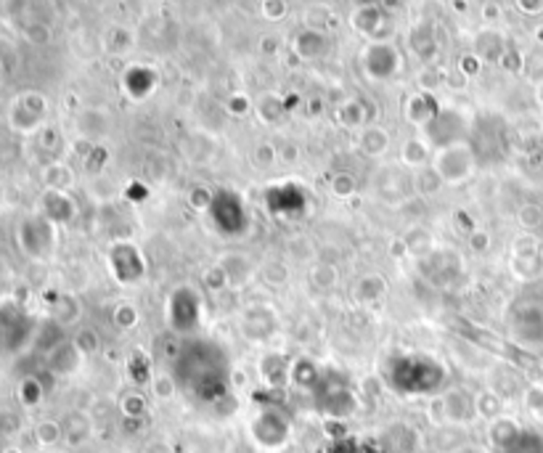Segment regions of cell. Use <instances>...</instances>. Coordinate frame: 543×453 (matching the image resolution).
I'll list each match as a JSON object with an SVG mask.
<instances>
[{"label":"cell","mask_w":543,"mask_h":453,"mask_svg":"<svg viewBox=\"0 0 543 453\" xmlns=\"http://www.w3.org/2000/svg\"><path fill=\"white\" fill-rule=\"evenodd\" d=\"M16 239H19L24 255H29L32 260H46L56 247V226L48 218L35 215V218H27L19 226Z\"/></svg>","instance_id":"1"},{"label":"cell","mask_w":543,"mask_h":453,"mask_svg":"<svg viewBox=\"0 0 543 453\" xmlns=\"http://www.w3.org/2000/svg\"><path fill=\"white\" fill-rule=\"evenodd\" d=\"M46 112H48L46 96H43V93L29 90V93L16 96V101L11 104L8 120H11V125H13L19 133H35V130L43 125Z\"/></svg>","instance_id":"2"},{"label":"cell","mask_w":543,"mask_h":453,"mask_svg":"<svg viewBox=\"0 0 543 453\" xmlns=\"http://www.w3.org/2000/svg\"><path fill=\"white\" fill-rule=\"evenodd\" d=\"M472 164H474V156H472L469 147H464V144H454V147H446L443 151H438L432 170L438 172V178H440L443 183H451V186H454V183H459V180H464L466 175L472 172Z\"/></svg>","instance_id":"3"},{"label":"cell","mask_w":543,"mask_h":453,"mask_svg":"<svg viewBox=\"0 0 543 453\" xmlns=\"http://www.w3.org/2000/svg\"><path fill=\"white\" fill-rule=\"evenodd\" d=\"M363 62H366L369 75L377 77V80H388V77L395 75L397 67H400L397 51L389 48L388 43H374V46H369L366 54H363Z\"/></svg>","instance_id":"4"},{"label":"cell","mask_w":543,"mask_h":453,"mask_svg":"<svg viewBox=\"0 0 543 453\" xmlns=\"http://www.w3.org/2000/svg\"><path fill=\"white\" fill-rule=\"evenodd\" d=\"M353 24H355V29H361L366 38H388L389 13H385V11L377 8V5H369V8L355 11Z\"/></svg>","instance_id":"5"},{"label":"cell","mask_w":543,"mask_h":453,"mask_svg":"<svg viewBox=\"0 0 543 453\" xmlns=\"http://www.w3.org/2000/svg\"><path fill=\"white\" fill-rule=\"evenodd\" d=\"M75 215V202L64 191H46L43 197V218H48L54 226L70 223Z\"/></svg>","instance_id":"6"},{"label":"cell","mask_w":543,"mask_h":453,"mask_svg":"<svg viewBox=\"0 0 543 453\" xmlns=\"http://www.w3.org/2000/svg\"><path fill=\"white\" fill-rule=\"evenodd\" d=\"M79 356H82V353L78 350V345L64 342V345H59V348H54V350H51L48 366H51V372H54V374L70 377V374H75V372H78Z\"/></svg>","instance_id":"7"},{"label":"cell","mask_w":543,"mask_h":453,"mask_svg":"<svg viewBox=\"0 0 543 453\" xmlns=\"http://www.w3.org/2000/svg\"><path fill=\"white\" fill-rule=\"evenodd\" d=\"M273 326H276V318L271 315V310H268V307H255V310L246 315V321H244L246 334H249V337H255V340L268 337V334L273 331Z\"/></svg>","instance_id":"8"},{"label":"cell","mask_w":543,"mask_h":453,"mask_svg":"<svg viewBox=\"0 0 543 453\" xmlns=\"http://www.w3.org/2000/svg\"><path fill=\"white\" fill-rule=\"evenodd\" d=\"M43 180H46L48 191H67V189L72 186L75 175H72V170H70L67 164H62V162H54V164H48V167H46V172H43Z\"/></svg>","instance_id":"9"},{"label":"cell","mask_w":543,"mask_h":453,"mask_svg":"<svg viewBox=\"0 0 543 453\" xmlns=\"http://www.w3.org/2000/svg\"><path fill=\"white\" fill-rule=\"evenodd\" d=\"M295 51H297V56H303V59H313V56H321L323 51H326V38L321 35V32H303V35H297V40H295Z\"/></svg>","instance_id":"10"},{"label":"cell","mask_w":543,"mask_h":453,"mask_svg":"<svg viewBox=\"0 0 543 453\" xmlns=\"http://www.w3.org/2000/svg\"><path fill=\"white\" fill-rule=\"evenodd\" d=\"M223 271H226V279H229L231 287H244L249 281V276H252V268H249V263L241 255L229 257L226 265H223Z\"/></svg>","instance_id":"11"},{"label":"cell","mask_w":543,"mask_h":453,"mask_svg":"<svg viewBox=\"0 0 543 453\" xmlns=\"http://www.w3.org/2000/svg\"><path fill=\"white\" fill-rule=\"evenodd\" d=\"M389 147V136L388 130H382V128H369L363 136H361V149L366 151L369 156H380V154H385Z\"/></svg>","instance_id":"12"},{"label":"cell","mask_w":543,"mask_h":453,"mask_svg":"<svg viewBox=\"0 0 543 453\" xmlns=\"http://www.w3.org/2000/svg\"><path fill=\"white\" fill-rule=\"evenodd\" d=\"M385 289H388L385 279H380V276H366V279H361V281L355 284V298L361 302H374L385 295Z\"/></svg>","instance_id":"13"},{"label":"cell","mask_w":543,"mask_h":453,"mask_svg":"<svg viewBox=\"0 0 543 453\" xmlns=\"http://www.w3.org/2000/svg\"><path fill=\"white\" fill-rule=\"evenodd\" d=\"M19 398H21L24 406H35V403H40V398H43V387H40V382L35 377L24 379V382L19 384Z\"/></svg>","instance_id":"14"},{"label":"cell","mask_w":543,"mask_h":453,"mask_svg":"<svg viewBox=\"0 0 543 453\" xmlns=\"http://www.w3.org/2000/svg\"><path fill=\"white\" fill-rule=\"evenodd\" d=\"M287 361L281 358V356H273V358H265L263 361V377H265V382H271V384H279L281 379H284V374H287Z\"/></svg>","instance_id":"15"},{"label":"cell","mask_w":543,"mask_h":453,"mask_svg":"<svg viewBox=\"0 0 543 453\" xmlns=\"http://www.w3.org/2000/svg\"><path fill=\"white\" fill-rule=\"evenodd\" d=\"M24 38H27L32 46H48V43H51V27L43 24V21H32V24H27Z\"/></svg>","instance_id":"16"},{"label":"cell","mask_w":543,"mask_h":453,"mask_svg":"<svg viewBox=\"0 0 543 453\" xmlns=\"http://www.w3.org/2000/svg\"><path fill=\"white\" fill-rule=\"evenodd\" d=\"M339 120H342L345 125H350V128L361 125V122L366 120L361 101H347V104H342V106H339Z\"/></svg>","instance_id":"17"},{"label":"cell","mask_w":543,"mask_h":453,"mask_svg":"<svg viewBox=\"0 0 543 453\" xmlns=\"http://www.w3.org/2000/svg\"><path fill=\"white\" fill-rule=\"evenodd\" d=\"M403 162H408V164H424L427 162V147L419 138H411L403 147Z\"/></svg>","instance_id":"18"},{"label":"cell","mask_w":543,"mask_h":453,"mask_svg":"<svg viewBox=\"0 0 543 453\" xmlns=\"http://www.w3.org/2000/svg\"><path fill=\"white\" fill-rule=\"evenodd\" d=\"M35 435H38V440H40L43 446H51V443H56V440H59L62 427H59L56 422H40V424H38V430H35Z\"/></svg>","instance_id":"19"},{"label":"cell","mask_w":543,"mask_h":453,"mask_svg":"<svg viewBox=\"0 0 543 453\" xmlns=\"http://www.w3.org/2000/svg\"><path fill=\"white\" fill-rule=\"evenodd\" d=\"M331 191H334L337 197H353V194H355V180H353V175H347V172L334 175Z\"/></svg>","instance_id":"20"},{"label":"cell","mask_w":543,"mask_h":453,"mask_svg":"<svg viewBox=\"0 0 543 453\" xmlns=\"http://www.w3.org/2000/svg\"><path fill=\"white\" fill-rule=\"evenodd\" d=\"M292 379H295L297 384H315V379H318V374H315V366L308 364V361L295 364V369H292Z\"/></svg>","instance_id":"21"},{"label":"cell","mask_w":543,"mask_h":453,"mask_svg":"<svg viewBox=\"0 0 543 453\" xmlns=\"http://www.w3.org/2000/svg\"><path fill=\"white\" fill-rule=\"evenodd\" d=\"M313 281H315V287L329 289V287L337 281V271H334V268H329V265H318V268L313 271Z\"/></svg>","instance_id":"22"},{"label":"cell","mask_w":543,"mask_h":453,"mask_svg":"<svg viewBox=\"0 0 543 453\" xmlns=\"http://www.w3.org/2000/svg\"><path fill=\"white\" fill-rule=\"evenodd\" d=\"M75 345H78L79 353H96L98 350V337L93 331H79Z\"/></svg>","instance_id":"23"},{"label":"cell","mask_w":543,"mask_h":453,"mask_svg":"<svg viewBox=\"0 0 543 453\" xmlns=\"http://www.w3.org/2000/svg\"><path fill=\"white\" fill-rule=\"evenodd\" d=\"M114 318H117V323H120V326H133V323L138 321V313H136L130 305H120Z\"/></svg>","instance_id":"24"},{"label":"cell","mask_w":543,"mask_h":453,"mask_svg":"<svg viewBox=\"0 0 543 453\" xmlns=\"http://www.w3.org/2000/svg\"><path fill=\"white\" fill-rule=\"evenodd\" d=\"M273 159H276V149H273L271 144H260V147L255 149V162H257L260 167L271 164Z\"/></svg>","instance_id":"25"},{"label":"cell","mask_w":543,"mask_h":453,"mask_svg":"<svg viewBox=\"0 0 543 453\" xmlns=\"http://www.w3.org/2000/svg\"><path fill=\"white\" fill-rule=\"evenodd\" d=\"M16 430H19V419H16V414L3 411V414H0V432H3V435H13Z\"/></svg>","instance_id":"26"},{"label":"cell","mask_w":543,"mask_h":453,"mask_svg":"<svg viewBox=\"0 0 543 453\" xmlns=\"http://www.w3.org/2000/svg\"><path fill=\"white\" fill-rule=\"evenodd\" d=\"M172 390H175V382L167 377V374H159V377L155 379V392L159 398H170Z\"/></svg>","instance_id":"27"},{"label":"cell","mask_w":543,"mask_h":453,"mask_svg":"<svg viewBox=\"0 0 543 453\" xmlns=\"http://www.w3.org/2000/svg\"><path fill=\"white\" fill-rule=\"evenodd\" d=\"M263 11H265L268 19H284L287 3H281V0H276V3H263Z\"/></svg>","instance_id":"28"},{"label":"cell","mask_w":543,"mask_h":453,"mask_svg":"<svg viewBox=\"0 0 543 453\" xmlns=\"http://www.w3.org/2000/svg\"><path fill=\"white\" fill-rule=\"evenodd\" d=\"M191 205H194L196 210L213 207V197H210V191H194V194H191Z\"/></svg>","instance_id":"29"},{"label":"cell","mask_w":543,"mask_h":453,"mask_svg":"<svg viewBox=\"0 0 543 453\" xmlns=\"http://www.w3.org/2000/svg\"><path fill=\"white\" fill-rule=\"evenodd\" d=\"M122 408H128V411H136V414H141V411H144V400H141L138 395H128V398L122 400Z\"/></svg>","instance_id":"30"},{"label":"cell","mask_w":543,"mask_h":453,"mask_svg":"<svg viewBox=\"0 0 543 453\" xmlns=\"http://www.w3.org/2000/svg\"><path fill=\"white\" fill-rule=\"evenodd\" d=\"M284 276H287V271H284V265H281V263L268 265V279H271V281H281Z\"/></svg>","instance_id":"31"},{"label":"cell","mask_w":543,"mask_h":453,"mask_svg":"<svg viewBox=\"0 0 543 453\" xmlns=\"http://www.w3.org/2000/svg\"><path fill=\"white\" fill-rule=\"evenodd\" d=\"M472 247L474 249H485L488 247V236L485 233H472Z\"/></svg>","instance_id":"32"},{"label":"cell","mask_w":543,"mask_h":453,"mask_svg":"<svg viewBox=\"0 0 543 453\" xmlns=\"http://www.w3.org/2000/svg\"><path fill=\"white\" fill-rule=\"evenodd\" d=\"M229 106H231L233 112H244V109H246V101H244V96H233Z\"/></svg>","instance_id":"33"},{"label":"cell","mask_w":543,"mask_h":453,"mask_svg":"<svg viewBox=\"0 0 543 453\" xmlns=\"http://www.w3.org/2000/svg\"><path fill=\"white\" fill-rule=\"evenodd\" d=\"M263 48H265V51H273V54H276V48H279V46H276V40L265 38V40H263Z\"/></svg>","instance_id":"34"},{"label":"cell","mask_w":543,"mask_h":453,"mask_svg":"<svg viewBox=\"0 0 543 453\" xmlns=\"http://www.w3.org/2000/svg\"><path fill=\"white\" fill-rule=\"evenodd\" d=\"M284 156H287V162L297 159V149H295V147H287V154H284Z\"/></svg>","instance_id":"35"},{"label":"cell","mask_w":543,"mask_h":453,"mask_svg":"<svg viewBox=\"0 0 543 453\" xmlns=\"http://www.w3.org/2000/svg\"><path fill=\"white\" fill-rule=\"evenodd\" d=\"M8 453H16V451H8Z\"/></svg>","instance_id":"36"}]
</instances>
